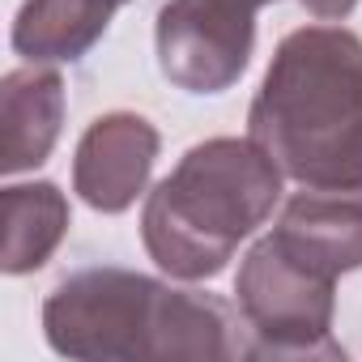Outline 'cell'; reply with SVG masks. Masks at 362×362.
Listing matches in <instances>:
<instances>
[{
    "label": "cell",
    "mask_w": 362,
    "mask_h": 362,
    "mask_svg": "<svg viewBox=\"0 0 362 362\" xmlns=\"http://www.w3.org/2000/svg\"><path fill=\"white\" fill-rule=\"evenodd\" d=\"M158 73L184 94H226L252 64L256 13L235 0H166L153 22Z\"/></svg>",
    "instance_id": "obj_5"
},
{
    "label": "cell",
    "mask_w": 362,
    "mask_h": 362,
    "mask_svg": "<svg viewBox=\"0 0 362 362\" xmlns=\"http://www.w3.org/2000/svg\"><path fill=\"white\" fill-rule=\"evenodd\" d=\"M0 214H5V247H0V269L9 277L39 273L56 247L64 243L73 226L69 197L52 179H30V184H9L0 192Z\"/></svg>",
    "instance_id": "obj_10"
},
{
    "label": "cell",
    "mask_w": 362,
    "mask_h": 362,
    "mask_svg": "<svg viewBox=\"0 0 362 362\" xmlns=\"http://www.w3.org/2000/svg\"><path fill=\"white\" fill-rule=\"evenodd\" d=\"M235 307L252 337V358H345L332 337L337 277L294 256L273 230L239 260Z\"/></svg>",
    "instance_id": "obj_4"
},
{
    "label": "cell",
    "mask_w": 362,
    "mask_h": 362,
    "mask_svg": "<svg viewBox=\"0 0 362 362\" xmlns=\"http://www.w3.org/2000/svg\"><path fill=\"white\" fill-rule=\"evenodd\" d=\"M170 281L115 264L77 269L43 298V337L60 358L77 362L252 358L239 307L209 290Z\"/></svg>",
    "instance_id": "obj_1"
},
{
    "label": "cell",
    "mask_w": 362,
    "mask_h": 362,
    "mask_svg": "<svg viewBox=\"0 0 362 362\" xmlns=\"http://www.w3.org/2000/svg\"><path fill=\"white\" fill-rule=\"evenodd\" d=\"M119 0H22L13 18V52L39 64H73L103 43Z\"/></svg>",
    "instance_id": "obj_9"
},
{
    "label": "cell",
    "mask_w": 362,
    "mask_h": 362,
    "mask_svg": "<svg viewBox=\"0 0 362 362\" xmlns=\"http://www.w3.org/2000/svg\"><path fill=\"white\" fill-rule=\"evenodd\" d=\"M235 5H243V9H252V13H260L264 5H273V0H235ZM298 5H303L315 22H345V18L358 9V0H298Z\"/></svg>",
    "instance_id": "obj_11"
},
{
    "label": "cell",
    "mask_w": 362,
    "mask_h": 362,
    "mask_svg": "<svg viewBox=\"0 0 362 362\" xmlns=\"http://www.w3.org/2000/svg\"><path fill=\"white\" fill-rule=\"evenodd\" d=\"M69 90L56 64L26 60L0 77V170L9 179L43 166L60 141Z\"/></svg>",
    "instance_id": "obj_7"
},
{
    "label": "cell",
    "mask_w": 362,
    "mask_h": 362,
    "mask_svg": "<svg viewBox=\"0 0 362 362\" xmlns=\"http://www.w3.org/2000/svg\"><path fill=\"white\" fill-rule=\"evenodd\" d=\"M273 235L328 277L362 269V188H303L281 205Z\"/></svg>",
    "instance_id": "obj_8"
},
{
    "label": "cell",
    "mask_w": 362,
    "mask_h": 362,
    "mask_svg": "<svg viewBox=\"0 0 362 362\" xmlns=\"http://www.w3.org/2000/svg\"><path fill=\"white\" fill-rule=\"evenodd\" d=\"M281 184V166L252 136L197 141L145 192L141 243L166 277L209 281L273 218Z\"/></svg>",
    "instance_id": "obj_3"
},
{
    "label": "cell",
    "mask_w": 362,
    "mask_h": 362,
    "mask_svg": "<svg viewBox=\"0 0 362 362\" xmlns=\"http://www.w3.org/2000/svg\"><path fill=\"white\" fill-rule=\"evenodd\" d=\"M162 153V132L141 111H103L86 124L73 149V192L94 214H128L145 188Z\"/></svg>",
    "instance_id": "obj_6"
},
{
    "label": "cell",
    "mask_w": 362,
    "mask_h": 362,
    "mask_svg": "<svg viewBox=\"0 0 362 362\" xmlns=\"http://www.w3.org/2000/svg\"><path fill=\"white\" fill-rule=\"evenodd\" d=\"M119 5H128V0H119Z\"/></svg>",
    "instance_id": "obj_12"
},
{
    "label": "cell",
    "mask_w": 362,
    "mask_h": 362,
    "mask_svg": "<svg viewBox=\"0 0 362 362\" xmlns=\"http://www.w3.org/2000/svg\"><path fill=\"white\" fill-rule=\"evenodd\" d=\"M247 136L298 188H362V35L290 30L247 107Z\"/></svg>",
    "instance_id": "obj_2"
}]
</instances>
